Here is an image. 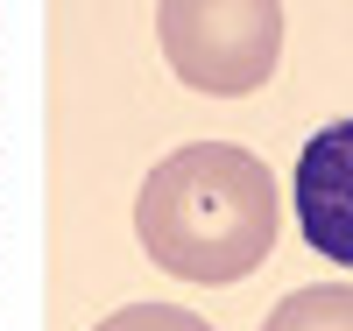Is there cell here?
I'll return each mask as SVG.
<instances>
[{
  "mask_svg": "<svg viewBox=\"0 0 353 331\" xmlns=\"http://www.w3.org/2000/svg\"><path fill=\"white\" fill-rule=\"evenodd\" d=\"M92 331H212V324H205L198 310H184V303H121Z\"/></svg>",
  "mask_w": 353,
  "mask_h": 331,
  "instance_id": "obj_5",
  "label": "cell"
},
{
  "mask_svg": "<svg viewBox=\"0 0 353 331\" xmlns=\"http://www.w3.org/2000/svg\"><path fill=\"white\" fill-rule=\"evenodd\" d=\"M290 197H297V226L325 261L353 268V113L318 127L297 148V176H290Z\"/></svg>",
  "mask_w": 353,
  "mask_h": 331,
  "instance_id": "obj_3",
  "label": "cell"
},
{
  "mask_svg": "<svg viewBox=\"0 0 353 331\" xmlns=\"http://www.w3.org/2000/svg\"><path fill=\"white\" fill-rule=\"evenodd\" d=\"M261 331H353V282H311V289H290L283 303L261 317Z\"/></svg>",
  "mask_w": 353,
  "mask_h": 331,
  "instance_id": "obj_4",
  "label": "cell"
},
{
  "mask_svg": "<svg viewBox=\"0 0 353 331\" xmlns=\"http://www.w3.org/2000/svg\"><path fill=\"white\" fill-rule=\"evenodd\" d=\"M276 176L241 141H184L141 176L134 239L163 275L219 289L276 254Z\"/></svg>",
  "mask_w": 353,
  "mask_h": 331,
  "instance_id": "obj_1",
  "label": "cell"
},
{
  "mask_svg": "<svg viewBox=\"0 0 353 331\" xmlns=\"http://www.w3.org/2000/svg\"><path fill=\"white\" fill-rule=\"evenodd\" d=\"M156 43L191 92L248 99L276 78L283 0H156Z\"/></svg>",
  "mask_w": 353,
  "mask_h": 331,
  "instance_id": "obj_2",
  "label": "cell"
}]
</instances>
